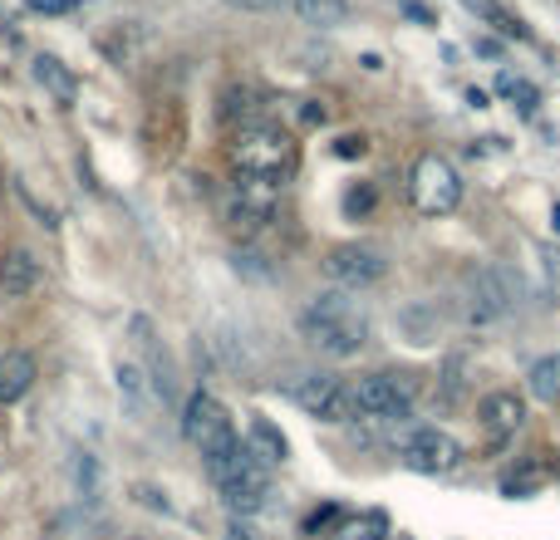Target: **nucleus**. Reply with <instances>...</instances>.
I'll return each mask as SVG.
<instances>
[{
	"instance_id": "4be33fe9",
	"label": "nucleus",
	"mask_w": 560,
	"mask_h": 540,
	"mask_svg": "<svg viewBox=\"0 0 560 540\" xmlns=\"http://www.w3.org/2000/svg\"><path fill=\"white\" fill-rule=\"evenodd\" d=\"M532 388L541 398H556L560 394V359H541V364L532 368Z\"/></svg>"
},
{
	"instance_id": "f8f14e48",
	"label": "nucleus",
	"mask_w": 560,
	"mask_h": 540,
	"mask_svg": "<svg viewBox=\"0 0 560 540\" xmlns=\"http://www.w3.org/2000/svg\"><path fill=\"white\" fill-rule=\"evenodd\" d=\"M477 427H482L487 447H506L516 433L526 427V398L516 394V388H497V394H487L482 403H477Z\"/></svg>"
},
{
	"instance_id": "f3484780",
	"label": "nucleus",
	"mask_w": 560,
	"mask_h": 540,
	"mask_svg": "<svg viewBox=\"0 0 560 540\" xmlns=\"http://www.w3.org/2000/svg\"><path fill=\"white\" fill-rule=\"evenodd\" d=\"M290 10H295V15L305 20L310 30H339V25H349V0H290Z\"/></svg>"
},
{
	"instance_id": "2eb2a0df",
	"label": "nucleus",
	"mask_w": 560,
	"mask_h": 540,
	"mask_svg": "<svg viewBox=\"0 0 560 540\" xmlns=\"http://www.w3.org/2000/svg\"><path fill=\"white\" fill-rule=\"evenodd\" d=\"M30 74H35V84L45 89V94L55 98L59 108H74V104H79V74L65 64V59H55V55H35Z\"/></svg>"
},
{
	"instance_id": "423d86ee",
	"label": "nucleus",
	"mask_w": 560,
	"mask_h": 540,
	"mask_svg": "<svg viewBox=\"0 0 560 540\" xmlns=\"http://www.w3.org/2000/svg\"><path fill=\"white\" fill-rule=\"evenodd\" d=\"M408 197H413V212L428 216V222L453 216L463 207V173L443 153H423L408 173Z\"/></svg>"
},
{
	"instance_id": "ddd939ff",
	"label": "nucleus",
	"mask_w": 560,
	"mask_h": 540,
	"mask_svg": "<svg viewBox=\"0 0 560 540\" xmlns=\"http://www.w3.org/2000/svg\"><path fill=\"white\" fill-rule=\"evenodd\" d=\"M39 285H45V266H39L35 251H25V246L0 251V295L5 300H30Z\"/></svg>"
},
{
	"instance_id": "9d476101",
	"label": "nucleus",
	"mask_w": 560,
	"mask_h": 540,
	"mask_svg": "<svg viewBox=\"0 0 560 540\" xmlns=\"http://www.w3.org/2000/svg\"><path fill=\"white\" fill-rule=\"evenodd\" d=\"M398 462L423 477H453L457 467L467 462V453L443 427H413V433H404V443H398Z\"/></svg>"
},
{
	"instance_id": "dca6fc26",
	"label": "nucleus",
	"mask_w": 560,
	"mask_h": 540,
	"mask_svg": "<svg viewBox=\"0 0 560 540\" xmlns=\"http://www.w3.org/2000/svg\"><path fill=\"white\" fill-rule=\"evenodd\" d=\"M246 453L256 457V462L266 467V472H271V467H280L290 457V443H285V433H280V427L271 423V418L266 413H252V423H246Z\"/></svg>"
},
{
	"instance_id": "5701e85b",
	"label": "nucleus",
	"mask_w": 560,
	"mask_h": 540,
	"mask_svg": "<svg viewBox=\"0 0 560 540\" xmlns=\"http://www.w3.org/2000/svg\"><path fill=\"white\" fill-rule=\"evenodd\" d=\"M118 388L128 394V403H133V408H148V398H143V374H138L133 364H118Z\"/></svg>"
},
{
	"instance_id": "39448f33",
	"label": "nucleus",
	"mask_w": 560,
	"mask_h": 540,
	"mask_svg": "<svg viewBox=\"0 0 560 540\" xmlns=\"http://www.w3.org/2000/svg\"><path fill=\"white\" fill-rule=\"evenodd\" d=\"M522 300V275L512 266H497V261H482L463 275V305H467V319L472 325H497L506 319Z\"/></svg>"
},
{
	"instance_id": "6ab92c4d",
	"label": "nucleus",
	"mask_w": 560,
	"mask_h": 540,
	"mask_svg": "<svg viewBox=\"0 0 560 540\" xmlns=\"http://www.w3.org/2000/svg\"><path fill=\"white\" fill-rule=\"evenodd\" d=\"M463 5L472 10L477 20H487V25H492V30H502V35H516V39H526V25H522V20H512V15H506V10L497 5V0H463Z\"/></svg>"
},
{
	"instance_id": "393cba45",
	"label": "nucleus",
	"mask_w": 560,
	"mask_h": 540,
	"mask_svg": "<svg viewBox=\"0 0 560 540\" xmlns=\"http://www.w3.org/2000/svg\"><path fill=\"white\" fill-rule=\"evenodd\" d=\"M364 153H369V138L364 133H345L335 143V157H364Z\"/></svg>"
},
{
	"instance_id": "7ed1b4c3",
	"label": "nucleus",
	"mask_w": 560,
	"mask_h": 540,
	"mask_svg": "<svg viewBox=\"0 0 560 540\" xmlns=\"http://www.w3.org/2000/svg\"><path fill=\"white\" fill-rule=\"evenodd\" d=\"M276 212H280V183H266V177L236 173L232 183L217 192V216H222V226L232 236H242V242L261 236L266 226L276 222Z\"/></svg>"
},
{
	"instance_id": "412c9836",
	"label": "nucleus",
	"mask_w": 560,
	"mask_h": 540,
	"mask_svg": "<svg viewBox=\"0 0 560 540\" xmlns=\"http://www.w3.org/2000/svg\"><path fill=\"white\" fill-rule=\"evenodd\" d=\"M339 521H345V512H339V506H319V512L305 516V526H300V531H305V536H335Z\"/></svg>"
},
{
	"instance_id": "6e6552de",
	"label": "nucleus",
	"mask_w": 560,
	"mask_h": 540,
	"mask_svg": "<svg viewBox=\"0 0 560 540\" xmlns=\"http://www.w3.org/2000/svg\"><path fill=\"white\" fill-rule=\"evenodd\" d=\"M349 394H354V413L369 423H404L413 413L418 384L408 374H359L349 378Z\"/></svg>"
},
{
	"instance_id": "0eeeda50",
	"label": "nucleus",
	"mask_w": 560,
	"mask_h": 540,
	"mask_svg": "<svg viewBox=\"0 0 560 540\" xmlns=\"http://www.w3.org/2000/svg\"><path fill=\"white\" fill-rule=\"evenodd\" d=\"M285 398L305 418H315V423H325V427H345L359 418L349 378H339V374H300L295 384H285Z\"/></svg>"
},
{
	"instance_id": "f03ea898",
	"label": "nucleus",
	"mask_w": 560,
	"mask_h": 540,
	"mask_svg": "<svg viewBox=\"0 0 560 540\" xmlns=\"http://www.w3.org/2000/svg\"><path fill=\"white\" fill-rule=\"evenodd\" d=\"M300 334L329 359H354L369 344V315L349 300V290H325L300 309Z\"/></svg>"
},
{
	"instance_id": "a878e982",
	"label": "nucleus",
	"mask_w": 560,
	"mask_h": 540,
	"mask_svg": "<svg viewBox=\"0 0 560 540\" xmlns=\"http://www.w3.org/2000/svg\"><path fill=\"white\" fill-rule=\"evenodd\" d=\"M236 5H246V10H280V5H290V0H236Z\"/></svg>"
},
{
	"instance_id": "a211bd4d",
	"label": "nucleus",
	"mask_w": 560,
	"mask_h": 540,
	"mask_svg": "<svg viewBox=\"0 0 560 540\" xmlns=\"http://www.w3.org/2000/svg\"><path fill=\"white\" fill-rule=\"evenodd\" d=\"M394 536V526H388L384 512H359V516H345L339 521L335 540H388Z\"/></svg>"
},
{
	"instance_id": "1a4fd4ad",
	"label": "nucleus",
	"mask_w": 560,
	"mask_h": 540,
	"mask_svg": "<svg viewBox=\"0 0 560 540\" xmlns=\"http://www.w3.org/2000/svg\"><path fill=\"white\" fill-rule=\"evenodd\" d=\"M183 437L197 447V453H202V462H212V457L232 453V447L242 443L232 413H226L222 398H212L207 388H197V394L183 403Z\"/></svg>"
},
{
	"instance_id": "9b49d317",
	"label": "nucleus",
	"mask_w": 560,
	"mask_h": 540,
	"mask_svg": "<svg viewBox=\"0 0 560 540\" xmlns=\"http://www.w3.org/2000/svg\"><path fill=\"white\" fill-rule=\"evenodd\" d=\"M325 275L335 280L339 290H369L388 275V256L369 242H345L325 256Z\"/></svg>"
},
{
	"instance_id": "f257e3e1",
	"label": "nucleus",
	"mask_w": 560,
	"mask_h": 540,
	"mask_svg": "<svg viewBox=\"0 0 560 540\" xmlns=\"http://www.w3.org/2000/svg\"><path fill=\"white\" fill-rule=\"evenodd\" d=\"M226 163L242 177H266V183L285 187L300 167V143L290 128L271 124V118H256V124L232 128V138H226Z\"/></svg>"
},
{
	"instance_id": "bb28decb",
	"label": "nucleus",
	"mask_w": 560,
	"mask_h": 540,
	"mask_svg": "<svg viewBox=\"0 0 560 540\" xmlns=\"http://www.w3.org/2000/svg\"><path fill=\"white\" fill-rule=\"evenodd\" d=\"M0 447H5V418H0Z\"/></svg>"
},
{
	"instance_id": "20e7f679",
	"label": "nucleus",
	"mask_w": 560,
	"mask_h": 540,
	"mask_svg": "<svg viewBox=\"0 0 560 540\" xmlns=\"http://www.w3.org/2000/svg\"><path fill=\"white\" fill-rule=\"evenodd\" d=\"M207 477H212V486L222 492V502L232 516H256L266 502H271V472L246 453V443H236L232 453L212 457V462H207Z\"/></svg>"
},
{
	"instance_id": "4468645a",
	"label": "nucleus",
	"mask_w": 560,
	"mask_h": 540,
	"mask_svg": "<svg viewBox=\"0 0 560 540\" xmlns=\"http://www.w3.org/2000/svg\"><path fill=\"white\" fill-rule=\"evenodd\" d=\"M35 378H39V364L30 349H0V408L20 403L35 388Z\"/></svg>"
},
{
	"instance_id": "aec40b11",
	"label": "nucleus",
	"mask_w": 560,
	"mask_h": 540,
	"mask_svg": "<svg viewBox=\"0 0 560 540\" xmlns=\"http://www.w3.org/2000/svg\"><path fill=\"white\" fill-rule=\"evenodd\" d=\"M339 207H345V216H349V222H364V216H374L378 192H374V187H369V183H354V187H349V192H345V202H339Z\"/></svg>"
},
{
	"instance_id": "b1692460",
	"label": "nucleus",
	"mask_w": 560,
	"mask_h": 540,
	"mask_svg": "<svg viewBox=\"0 0 560 540\" xmlns=\"http://www.w3.org/2000/svg\"><path fill=\"white\" fill-rule=\"evenodd\" d=\"M25 10H35V15H69V10H79V0H25Z\"/></svg>"
}]
</instances>
